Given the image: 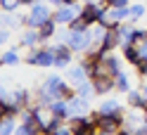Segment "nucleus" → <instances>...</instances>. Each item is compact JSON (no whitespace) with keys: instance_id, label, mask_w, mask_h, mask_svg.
<instances>
[{"instance_id":"nucleus-4","label":"nucleus","mask_w":147,"mask_h":135,"mask_svg":"<svg viewBox=\"0 0 147 135\" xmlns=\"http://www.w3.org/2000/svg\"><path fill=\"white\" fill-rule=\"evenodd\" d=\"M26 64L31 66H55V50L52 48H33L26 55Z\"/></svg>"},{"instance_id":"nucleus-5","label":"nucleus","mask_w":147,"mask_h":135,"mask_svg":"<svg viewBox=\"0 0 147 135\" xmlns=\"http://www.w3.org/2000/svg\"><path fill=\"white\" fill-rule=\"evenodd\" d=\"M123 126H126V114H123V109L116 111V114H100V121H97V128H100V130L114 135L116 130H121Z\"/></svg>"},{"instance_id":"nucleus-19","label":"nucleus","mask_w":147,"mask_h":135,"mask_svg":"<svg viewBox=\"0 0 147 135\" xmlns=\"http://www.w3.org/2000/svg\"><path fill=\"white\" fill-rule=\"evenodd\" d=\"M50 111H52V114H57V116H64V119H69V100H52Z\"/></svg>"},{"instance_id":"nucleus-35","label":"nucleus","mask_w":147,"mask_h":135,"mask_svg":"<svg viewBox=\"0 0 147 135\" xmlns=\"http://www.w3.org/2000/svg\"><path fill=\"white\" fill-rule=\"evenodd\" d=\"M114 135H133V130H131V128H126V126H123V128H121V130H116Z\"/></svg>"},{"instance_id":"nucleus-33","label":"nucleus","mask_w":147,"mask_h":135,"mask_svg":"<svg viewBox=\"0 0 147 135\" xmlns=\"http://www.w3.org/2000/svg\"><path fill=\"white\" fill-rule=\"evenodd\" d=\"M133 135H147V123L138 126V128H133Z\"/></svg>"},{"instance_id":"nucleus-23","label":"nucleus","mask_w":147,"mask_h":135,"mask_svg":"<svg viewBox=\"0 0 147 135\" xmlns=\"http://www.w3.org/2000/svg\"><path fill=\"white\" fill-rule=\"evenodd\" d=\"M3 62H5V64L7 66H17V64H19V50H17V48H12V50H5L3 52Z\"/></svg>"},{"instance_id":"nucleus-34","label":"nucleus","mask_w":147,"mask_h":135,"mask_svg":"<svg viewBox=\"0 0 147 135\" xmlns=\"http://www.w3.org/2000/svg\"><path fill=\"white\" fill-rule=\"evenodd\" d=\"M138 48H140V55H142V59H147V40H145V43H140Z\"/></svg>"},{"instance_id":"nucleus-9","label":"nucleus","mask_w":147,"mask_h":135,"mask_svg":"<svg viewBox=\"0 0 147 135\" xmlns=\"http://www.w3.org/2000/svg\"><path fill=\"white\" fill-rule=\"evenodd\" d=\"M100 48H102V55H109V52H114L116 48H121V36H119L116 26L114 29H107L102 43H100Z\"/></svg>"},{"instance_id":"nucleus-24","label":"nucleus","mask_w":147,"mask_h":135,"mask_svg":"<svg viewBox=\"0 0 147 135\" xmlns=\"http://www.w3.org/2000/svg\"><path fill=\"white\" fill-rule=\"evenodd\" d=\"M64 121H67L64 116H57V114H52V119H50V123H48V128L43 130V135H52V133L57 130V128H62V126H64Z\"/></svg>"},{"instance_id":"nucleus-11","label":"nucleus","mask_w":147,"mask_h":135,"mask_svg":"<svg viewBox=\"0 0 147 135\" xmlns=\"http://www.w3.org/2000/svg\"><path fill=\"white\" fill-rule=\"evenodd\" d=\"M121 57H123V62H128V64H138V62L142 59V55H140V48L138 45H121Z\"/></svg>"},{"instance_id":"nucleus-7","label":"nucleus","mask_w":147,"mask_h":135,"mask_svg":"<svg viewBox=\"0 0 147 135\" xmlns=\"http://www.w3.org/2000/svg\"><path fill=\"white\" fill-rule=\"evenodd\" d=\"M52 50H55V66L57 69H69L71 59H74V50L69 48L67 43H57Z\"/></svg>"},{"instance_id":"nucleus-6","label":"nucleus","mask_w":147,"mask_h":135,"mask_svg":"<svg viewBox=\"0 0 147 135\" xmlns=\"http://www.w3.org/2000/svg\"><path fill=\"white\" fill-rule=\"evenodd\" d=\"M81 7H83V5H64V7H57V10L52 12V19L57 21V24H67L69 26L81 14Z\"/></svg>"},{"instance_id":"nucleus-25","label":"nucleus","mask_w":147,"mask_h":135,"mask_svg":"<svg viewBox=\"0 0 147 135\" xmlns=\"http://www.w3.org/2000/svg\"><path fill=\"white\" fill-rule=\"evenodd\" d=\"M17 123L14 119H3L0 121V135H14V130H17Z\"/></svg>"},{"instance_id":"nucleus-38","label":"nucleus","mask_w":147,"mask_h":135,"mask_svg":"<svg viewBox=\"0 0 147 135\" xmlns=\"http://www.w3.org/2000/svg\"><path fill=\"white\" fill-rule=\"evenodd\" d=\"M145 81H147V76H145Z\"/></svg>"},{"instance_id":"nucleus-37","label":"nucleus","mask_w":147,"mask_h":135,"mask_svg":"<svg viewBox=\"0 0 147 135\" xmlns=\"http://www.w3.org/2000/svg\"><path fill=\"white\" fill-rule=\"evenodd\" d=\"M3 64H5V62H3V55H0V66H3Z\"/></svg>"},{"instance_id":"nucleus-21","label":"nucleus","mask_w":147,"mask_h":135,"mask_svg":"<svg viewBox=\"0 0 147 135\" xmlns=\"http://www.w3.org/2000/svg\"><path fill=\"white\" fill-rule=\"evenodd\" d=\"M100 114H116V111H121V102L119 100H105V102H100Z\"/></svg>"},{"instance_id":"nucleus-29","label":"nucleus","mask_w":147,"mask_h":135,"mask_svg":"<svg viewBox=\"0 0 147 135\" xmlns=\"http://www.w3.org/2000/svg\"><path fill=\"white\" fill-rule=\"evenodd\" d=\"M142 14H145V5H131V19L133 21H138Z\"/></svg>"},{"instance_id":"nucleus-1","label":"nucleus","mask_w":147,"mask_h":135,"mask_svg":"<svg viewBox=\"0 0 147 135\" xmlns=\"http://www.w3.org/2000/svg\"><path fill=\"white\" fill-rule=\"evenodd\" d=\"M43 88L48 90L55 100H71V97H76V88L69 85L67 81H62V76H48Z\"/></svg>"},{"instance_id":"nucleus-17","label":"nucleus","mask_w":147,"mask_h":135,"mask_svg":"<svg viewBox=\"0 0 147 135\" xmlns=\"http://www.w3.org/2000/svg\"><path fill=\"white\" fill-rule=\"evenodd\" d=\"M57 21H55L52 19V17H50V19L48 21H45L43 26H40V29H38V33H40V40H48V38H55V36H57Z\"/></svg>"},{"instance_id":"nucleus-8","label":"nucleus","mask_w":147,"mask_h":135,"mask_svg":"<svg viewBox=\"0 0 147 135\" xmlns=\"http://www.w3.org/2000/svg\"><path fill=\"white\" fill-rule=\"evenodd\" d=\"M86 114H90L88 97H81V95L71 97V100H69V119H74V116H86ZM69 119H67V121H69Z\"/></svg>"},{"instance_id":"nucleus-36","label":"nucleus","mask_w":147,"mask_h":135,"mask_svg":"<svg viewBox=\"0 0 147 135\" xmlns=\"http://www.w3.org/2000/svg\"><path fill=\"white\" fill-rule=\"evenodd\" d=\"M97 135H112V133H105V130H100V128H97Z\"/></svg>"},{"instance_id":"nucleus-20","label":"nucleus","mask_w":147,"mask_h":135,"mask_svg":"<svg viewBox=\"0 0 147 135\" xmlns=\"http://www.w3.org/2000/svg\"><path fill=\"white\" fill-rule=\"evenodd\" d=\"M114 83H116L119 93H128V90H131V78H128L126 71H119V74L114 76Z\"/></svg>"},{"instance_id":"nucleus-10","label":"nucleus","mask_w":147,"mask_h":135,"mask_svg":"<svg viewBox=\"0 0 147 135\" xmlns=\"http://www.w3.org/2000/svg\"><path fill=\"white\" fill-rule=\"evenodd\" d=\"M93 90L95 95H107L116 90V83H114V76H100V78H93Z\"/></svg>"},{"instance_id":"nucleus-13","label":"nucleus","mask_w":147,"mask_h":135,"mask_svg":"<svg viewBox=\"0 0 147 135\" xmlns=\"http://www.w3.org/2000/svg\"><path fill=\"white\" fill-rule=\"evenodd\" d=\"M128 107H131V109H145L147 107V97L142 95V90H128Z\"/></svg>"},{"instance_id":"nucleus-31","label":"nucleus","mask_w":147,"mask_h":135,"mask_svg":"<svg viewBox=\"0 0 147 135\" xmlns=\"http://www.w3.org/2000/svg\"><path fill=\"white\" fill-rule=\"evenodd\" d=\"M109 7H131L128 5V0H107Z\"/></svg>"},{"instance_id":"nucleus-22","label":"nucleus","mask_w":147,"mask_h":135,"mask_svg":"<svg viewBox=\"0 0 147 135\" xmlns=\"http://www.w3.org/2000/svg\"><path fill=\"white\" fill-rule=\"evenodd\" d=\"M76 88V95H81V97H90V95H95V90H93V81H81V83H76L74 85Z\"/></svg>"},{"instance_id":"nucleus-12","label":"nucleus","mask_w":147,"mask_h":135,"mask_svg":"<svg viewBox=\"0 0 147 135\" xmlns=\"http://www.w3.org/2000/svg\"><path fill=\"white\" fill-rule=\"evenodd\" d=\"M69 126H71V130L74 135H97V126H88V123H81L76 116L74 119H69Z\"/></svg>"},{"instance_id":"nucleus-26","label":"nucleus","mask_w":147,"mask_h":135,"mask_svg":"<svg viewBox=\"0 0 147 135\" xmlns=\"http://www.w3.org/2000/svg\"><path fill=\"white\" fill-rule=\"evenodd\" d=\"M69 29H71V31H88V29H90V21L86 19L83 14H78L76 19H74V21L69 24Z\"/></svg>"},{"instance_id":"nucleus-30","label":"nucleus","mask_w":147,"mask_h":135,"mask_svg":"<svg viewBox=\"0 0 147 135\" xmlns=\"http://www.w3.org/2000/svg\"><path fill=\"white\" fill-rule=\"evenodd\" d=\"M52 135H74V130H71V126H67V123H64L62 128H57Z\"/></svg>"},{"instance_id":"nucleus-3","label":"nucleus","mask_w":147,"mask_h":135,"mask_svg":"<svg viewBox=\"0 0 147 135\" xmlns=\"http://www.w3.org/2000/svg\"><path fill=\"white\" fill-rule=\"evenodd\" d=\"M50 17H52L50 7L43 5L40 0H38L36 5H31V12L26 14V24H24V26H26V29H40V26L50 19Z\"/></svg>"},{"instance_id":"nucleus-32","label":"nucleus","mask_w":147,"mask_h":135,"mask_svg":"<svg viewBox=\"0 0 147 135\" xmlns=\"http://www.w3.org/2000/svg\"><path fill=\"white\" fill-rule=\"evenodd\" d=\"M10 38V29H0V45H5Z\"/></svg>"},{"instance_id":"nucleus-18","label":"nucleus","mask_w":147,"mask_h":135,"mask_svg":"<svg viewBox=\"0 0 147 135\" xmlns=\"http://www.w3.org/2000/svg\"><path fill=\"white\" fill-rule=\"evenodd\" d=\"M102 62L107 64V69L112 71L114 76L119 74V71H123V69H121V59H119V55H114V52H109V55H105V57H102Z\"/></svg>"},{"instance_id":"nucleus-14","label":"nucleus","mask_w":147,"mask_h":135,"mask_svg":"<svg viewBox=\"0 0 147 135\" xmlns=\"http://www.w3.org/2000/svg\"><path fill=\"white\" fill-rule=\"evenodd\" d=\"M0 24H3V29H17L19 24H26V14L24 17H17L14 12H3Z\"/></svg>"},{"instance_id":"nucleus-27","label":"nucleus","mask_w":147,"mask_h":135,"mask_svg":"<svg viewBox=\"0 0 147 135\" xmlns=\"http://www.w3.org/2000/svg\"><path fill=\"white\" fill-rule=\"evenodd\" d=\"M14 135H40V130L36 128V126H29V123H19L17 126Z\"/></svg>"},{"instance_id":"nucleus-28","label":"nucleus","mask_w":147,"mask_h":135,"mask_svg":"<svg viewBox=\"0 0 147 135\" xmlns=\"http://www.w3.org/2000/svg\"><path fill=\"white\" fill-rule=\"evenodd\" d=\"M19 7V0H0V10L3 12H17Z\"/></svg>"},{"instance_id":"nucleus-2","label":"nucleus","mask_w":147,"mask_h":135,"mask_svg":"<svg viewBox=\"0 0 147 135\" xmlns=\"http://www.w3.org/2000/svg\"><path fill=\"white\" fill-rule=\"evenodd\" d=\"M69 45V48L74 50V55H86V52L93 48V43H95V38H93V33H90V29L88 31H71L69 29V33H67V40H64Z\"/></svg>"},{"instance_id":"nucleus-16","label":"nucleus","mask_w":147,"mask_h":135,"mask_svg":"<svg viewBox=\"0 0 147 135\" xmlns=\"http://www.w3.org/2000/svg\"><path fill=\"white\" fill-rule=\"evenodd\" d=\"M67 78L71 81L74 85H76V83H81V81H88V71H86V66H83V64L69 66V69H67Z\"/></svg>"},{"instance_id":"nucleus-39","label":"nucleus","mask_w":147,"mask_h":135,"mask_svg":"<svg viewBox=\"0 0 147 135\" xmlns=\"http://www.w3.org/2000/svg\"><path fill=\"white\" fill-rule=\"evenodd\" d=\"M0 121H3V119H0Z\"/></svg>"},{"instance_id":"nucleus-15","label":"nucleus","mask_w":147,"mask_h":135,"mask_svg":"<svg viewBox=\"0 0 147 135\" xmlns=\"http://www.w3.org/2000/svg\"><path fill=\"white\" fill-rule=\"evenodd\" d=\"M38 43H43L38 29H26V33L22 36V40H19V48H36Z\"/></svg>"}]
</instances>
